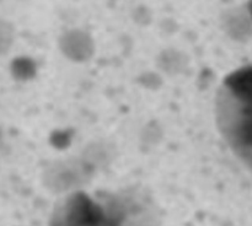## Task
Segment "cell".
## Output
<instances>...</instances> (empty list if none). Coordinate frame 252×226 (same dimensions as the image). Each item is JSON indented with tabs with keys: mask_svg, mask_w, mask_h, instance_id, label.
Wrapping results in <instances>:
<instances>
[{
	"mask_svg": "<svg viewBox=\"0 0 252 226\" xmlns=\"http://www.w3.org/2000/svg\"><path fill=\"white\" fill-rule=\"evenodd\" d=\"M161 210L143 186L76 191L54 205L48 226H160Z\"/></svg>",
	"mask_w": 252,
	"mask_h": 226,
	"instance_id": "6da1fadb",
	"label": "cell"
},
{
	"mask_svg": "<svg viewBox=\"0 0 252 226\" xmlns=\"http://www.w3.org/2000/svg\"><path fill=\"white\" fill-rule=\"evenodd\" d=\"M216 120L231 151L252 171V64L224 78L216 97Z\"/></svg>",
	"mask_w": 252,
	"mask_h": 226,
	"instance_id": "7a4b0ae2",
	"label": "cell"
},
{
	"mask_svg": "<svg viewBox=\"0 0 252 226\" xmlns=\"http://www.w3.org/2000/svg\"><path fill=\"white\" fill-rule=\"evenodd\" d=\"M250 7H251V11H252V2H251V6Z\"/></svg>",
	"mask_w": 252,
	"mask_h": 226,
	"instance_id": "3957f363",
	"label": "cell"
}]
</instances>
